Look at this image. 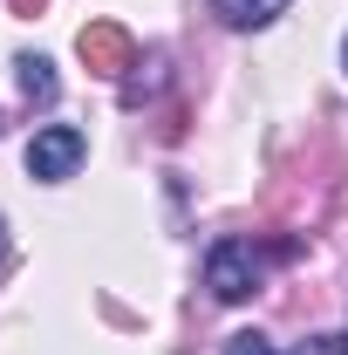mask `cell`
<instances>
[{"mask_svg": "<svg viewBox=\"0 0 348 355\" xmlns=\"http://www.w3.org/2000/svg\"><path fill=\"white\" fill-rule=\"evenodd\" d=\"M301 355H348V335H314Z\"/></svg>", "mask_w": 348, "mask_h": 355, "instance_id": "cell-7", "label": "cell"}, {"mask_svg": "<svg viewBox=\"0 0 348 355\" xmlns=\"http://www.w3.org/2000/svg\"><path fill=\"white\" fill-rule=\"evenodd\" d=\"M0 260H7V225H0Z\"/></svg>", "mask_w": 348, "mask_h": 355, "instance_id": "cell-9", "label": "cell"}, {"mask_svg": "<svg viewBox=\"0 0 348 355\" xmlns=\"http://www.w3.org/2000/svg\"><path fill=\"white\" fill-rule=\"evenodd\" d=\"M342 62H348V48H342Z\"/></svg>", "mask_w": 348, "mask_h": 355, "instance_id": "cell-10", "label": "cell"}, {"mask_svg": "<svg viewBox=\"0 0 348 355\" xmlns=\"http://www.w3.org/2000/svg\"><path fill=\"white\" fill-rule=\"evenodd\" d=\"M14 7H21V14H42V0H14Z\"/></svg>", "mask_w": 348, "mask_h": 355, "instance_id": "cell-8", "label": "cell"}, {"mask_svg": "<svg viewBox=\"0 0 348 355\" xmlns=\"http://www.w3.org/2000/svg\"><path fill=\"white\" fill-rule=\"evenodd\" d=\"M82 157H89V137L76 130V123H48V130H35V144H28V171L42 178V184L76 178Z\"/></svg>", "mask_w": 348, "mask_h": 355, "instance_id": "cell-2", "label": "cell"}, {"mask_svg": "<svg viewBox=\"0 0 348 355\" xmlns=\"http://www.w3.org/2000/svg\"><path fill=\"white\" fill-rule=\"evenodd\" d=\"M266 246L253 239H218L212 253H205V287H212V301H246V294H260L266 280Z\"/></svg>", "mask_w": 348, "mask_h": 355, "instance_id": "cell-1", "label": "cell"}, {"mask_svg": "<svg viewBox=\"0 0 348 355\" xmlns=\"http://www.w3.org/2000/svg\"><path fill=\"white\" fill-rule=\"evenodd\" d=\"M76 55H82L96 76H123V69H137V42L116 28V21H89L82 35H76Z\"/></svg>", "mask_w": 348, "mask_h": 355, "instance_id": "cell-3", "label": "cell"}, {"mask_svg": "<svg viewBox=\"0 0 348 355\" xmlns=\"http://www.w3.org/2000/svg\"><path fill=\"white\" fill-rule=\"evenodd\" d=\"M212 7L232 21V28H273V21L287 14V0H212Z\"/></svg>", "mask_w": 348, "mask_h": 355, "instance_id": "cell-5", "label": "cell"}, {"mask_svg": "<svg viewBox=\"0 0 348 355\" xmlns=\"http://www.w3.org/2000/svg\"><path fill=\"white\" fill-rule=\"evenodd\" d=\"M225 355H280L266 335H253V328H239V335H225Z\"/></svg>", "mask_w": 348, "mask_h": 355, "instance_id": "cell-6", "label": "cell"}, {"mask_svg": "<svg viewBox=\"0 0 348 355\" xmlns=\"http://www.w3.org/2000/svg\"><path fill=\"white\" fill-rule=\"evenodd\" d=\"M14 76H21V96H28V103H55V96H62V83H55V62H48V55H21V62H14Z\"/></svg>", "mask_w": 348, "mask_h": 355, "instance_id": "cell-4", "label": "cell"}]
</instances>
